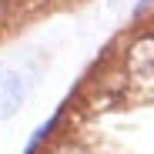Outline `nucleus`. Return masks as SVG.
I'll list each match as a JSON object with an SVG mask.
<instances>
[{
  "mask_svg": "<svg viewBox=\"0 0 154 154\" xmlns=\"http://www.w3.org/2000/svg\"><path fill=\"white\" fill-rule=\"evenodd\" d=\"M127 67L134 74H151L154 70V37H141L127 50Z\"/></svg>",
  "mask_w": 154,
  "mask_h": 154,
  "instance_id": "nucleus-2",
  "label": "nucleus"
},
{
  "mask_svg": "<svg viewBox=\"0 0 154 154\" xmlns=\"http://www.w3.org/2000/svg\"><path fill=\"white\" fill-rule=\"evenodd\" d=\"M20 100H23V84H20V77L14 70H0V121L17 114L20 107Z\"/></svg>",
  "mask_w": 154,
  "mask_h": 154,
  "instance_id": "nucleus-1",
  "label": "nucleus"
},
{
  "mask_svg": "<svg viewBox=\"0 0 154 154\" xmlns=\"http://www.w3.org/2000/svg\"><path fill=\"white\" fill-rule=\"evenodd\" d=\"M151 4H154V0H141V4H137V14H144V10H147Z\"/></svg>",
  "mask_w": 154,
  "mask_h": 154,
  "instance_id": "nucleus-3",
  "label": "nucleus"
}]
</instances>
